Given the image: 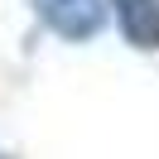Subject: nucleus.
Segmentation results:
<instances>
[{"label": "nucleus", "mask_w": 159, "mask_h": 159, "mask_svg": "<svg viewBox=\"0 0 159 159\" xmlns=\"http://www.w3.org/2000/svg\"><path fill=\"white\" fill-rule=\"evenodd\" d=\"M0 159H5V154H0Z\"/></svg>", "instance_id": "obj_3"}, {"label": "nucleus", "mask_w": 159, "mask_h": 159, "mask_svg": "<svg viewBox=\"0 0 159 159\" xmlns=\"http://www.w3.org/2000/svg\"><path fill=\"white\" fill-rule=\"evenodd\" d=\"M34 10L43 15V24H48L53 34H63V39H72V43L92 39V34L101 29V20H106L101 0H34Z\"/></svg>", "instance_id": "obj_1"}, {"label": "nucleus", "mask_w": 159, "mask_h": 159, "mask_svg": "<svg viewBox=\"0 0 159 159\" xmlns=\"http://www.w3.org/2000/svg\"><path fill=\"white\" fill-rule=\"evenodd\" d=\"M111 5H116V24L125 43L159 48V0H111Z\"/></svg>", "instance_id": "obj_2"}]
</instances>
